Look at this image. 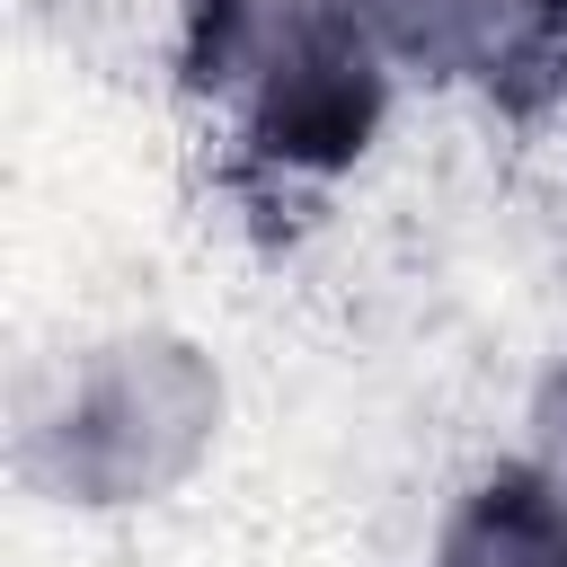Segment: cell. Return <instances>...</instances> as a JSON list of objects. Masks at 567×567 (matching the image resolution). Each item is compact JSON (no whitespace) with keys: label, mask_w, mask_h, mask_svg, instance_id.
Returning a JSON list of instances; mask_svg holds the SVG:
<instances>
[{"label":"cell","mask_w":567,"mask_h":567,"mask_svg":"<svg viewBox=\"0 0 567 567\" xmlns=\"http://www.w3.org/2000/svg\"><path fill=\"white\" fill-rule=\"evenodd\" d=\"M523 470L567 505V363L532 390V434H523Z\"/></svg>","instance_id":"5"},{"label":"cell","mask_w":567,"mask_h":567,"mask_svg":"<svg viewBox=\"0 0 567 567\" xmlns=\"http://www.w3.org/2000/svg\"><path fill=\"white\" fill-rule=\"evenodd\" d=\"M425 567H567V505L523 461H505L452 496Z\"/></svg>","instance_id":"4"},{"label":"cell","mask_w":567,"mask_h":567,"mask_svg":"<svg viewBox=\"0 0 567 567\" xmlns=\"http://www.w3.org/2000/svg\"><path fill=\"white\" fill-rule=\"evenodd\" d=\"M549 213L567 221V106H558V133H549Z\"/></svg>","instance_id":"6"},{"label":"cell","mask_w":567,"mask_h":567,"mask_svg":"<svg viewBox=\"0 0 567 567\" xmlns=\"http://www.w3.org/2000/svg\"><path fill=\"white\" fill-rule=\"evenodd\" d=\"M390 62L505 106H567V0H363Z\"/></svg>","instance_id":"3"},{"label":"cell","mask_w":567,"mask_h":567,"mask_svg":"<svg viewBox=\"0 0 567 567\" xmlns=\"http://www.w3.org/2000/svg\"><path fill=\"white\" fill-rule=\"evenodd\" d=\"M230 390L186 328H106L62 346L18 399V470L71 514L168 505L221 443Z\"/></svg>","instance_id":"2"},{"label":"cell","mask_w":567,"mask_h":567,"mask_svg":"<svg viewBox=\"0 0 567 567\" xmlns=\"http://www.w3.org/2000/svg\"><path fill=\"white\" fill-rule=\"evenodd\" d=\"M177 80L266 177H337L381 142L390 44L363 0H177Z\"/></svg>","instance_id":"1"}]
</instances>
